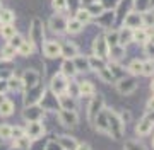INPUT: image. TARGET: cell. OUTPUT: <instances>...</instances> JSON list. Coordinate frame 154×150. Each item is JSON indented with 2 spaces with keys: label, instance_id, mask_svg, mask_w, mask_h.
Returning a JSON list of instances; mask_svg holds the SVG:
<instances>
[{
  "label": "cell",
  "instance_id": "obj_32",
  "mask_svg": "<svg viewBox=\"0 0 154 150\" xmlns=\"http://www.w3.org/2000/svg\"><path fill=\"white\" fill-rule=\"evenodd\" d=\"M7 84H9V90H22L24 89V84L19 77H9L7 78Z\"/></svg>",
  "mask_w": 154,
  "mask_h": 150
},
{
  "label": "cell",
  "instance_id": "obj_34",
  "mask_svg": "<svg viewBox=\"0 0 154 150\" xmlns=\"http://www.w3.org/2000/svg\"><path fill=\"white\" fill-rule=\"evenodd\" d=\"M142 26L144 28H154V10H146L142 14Z\"/></svg>",
  "mask_w": 154,
  "mask_h": 150
},
{
  "label": "cell",
  "instance_id": "obj_41",
  "mask_svg": "<svg viewBox=\"0 0 154 150\" xmlns=\"http://www.w3.org/2000/svg\"><path fill=\"white\" fill-rule=\"evenodd\" d=\"M86 9L89 10L91 16H99L101 12H105V5L103 4H93V5H88Z\"/></svg>",
  "mask_w": 154,
  "mask_h": 150
},
{
  "label": "cell",
  "instance_id": "obj_52",
  "mask_svg": "<svg viewBox=\"0 0 154 150\" xmlns=\"http://www.w3.org/2000/svg\"><path fill=\"white\" fill-rule=\"evenodd\" d=\"M152 109H154V96L147 101V111H152Z\"/></svg>",
  "mask_w": 154,
  "mask_h": 150
},
{
  "label": "cell",
  "instance_id": "obj_53",
  "mask_svg": "<svg viewBox=\"0 0 154 150\" xmlns=\"http://www.w3.org/2000/svg\"><path fill=\"white\" fill-rule=\"evenodd\" d=\"M146 118H147V119H151V121L154 123V109H152V111H149V113H147V116H146Z\"/></svg>",
  "mask_w": 154,
  "mask_h": 150
},
{
  "label": "cell",
  "instance_id": "obj_35",
  "mask_svg": "<svg viewBox=\"0 0 154 150\" xmlns=\"http://www.w3.org/2000/svg\"><path fill=\"white\" fill-rule=\"evenodd\" d=\"M105 39H106V45L110 46V48L111 46H116L118 45V31H108Z\"/></svg>",
  "mask_w": 154,
  "mask_h": 150
},
{
  "label": "cell",
  "instance_id": "obj_42",
  "mask_svg": "<svg viewBox=\"0 0 154 150\" xmlns=\"http://www.w3.org/2000/svg\"><path fill=\"white\" fill-rule=\"evenodd\" d=\"M123 150H146V147L140 145L139 142H135V140H128V142H125Z\"/></svg>",
  "mask_w": 154,
  "mask_h": 150
},
{
  "label": "cell",
  "instance_id": "obj_31",
  "mask_svg": "<svg viewBox=\"0 0 154 150\" xmlns=\"http://www.w3.org/2000/svg\"><path fill=\"white\" fill-rule=\"evenodd\" d=\"M75 19L81 24H88L91 21V14H89L88 9H77L75 10Z\"/></svg>",
  "mask_w": 154,
  "mask_h": 150
},
{
  "label": "cell",
  "instance_id": "obj_11",
  "mask_svg": "<svg viewBox=\"0 0 154 150\" xmlns=\"http://www.w3.org/2000/svg\"><path fill=\"white\" fill-rule=\"evenodd\" d=\"M127 28L130 29H137V28H142V14L139 12H128L125 16V21H123Z\"/></svg>",
  "mask_w": 154,
  "mask_h": 150
},
{
  "label": "cell",
  "instance_id": "obj_39",
  "mask_svg": "<svg viewBox=\"0 0 154 150\" xmlns=\"http://www.w3.org/2000/svg\"><path fill=\"white\" fill-rule=\"evenodd\" d=\"M0 138L2 140H9L12 138V126L11 125H0Z\"/></svg>",
  "mask_w": 154,
  "mask_h": 150
},
{
  "label": "cell",
  "instance_id": "obj_20",
  "mask_svg": "<svg viewBox=\"0 0 154 150\" xmlns=\"http://www.w3.org/2000/svg\"><path fill=\"white\" fill-rule=\"evenodd\" d=\"M79 96H84V97H93L96 89H94V85L88 80H84V82H79Z\"/></svg>",
  "mask_w": 154,
  "mask_h": 150
},
{
  "label": "cell",
  "instance_id": "obj_16",
  "mask_svg": "<svg viewBox=\"0 0 154 150\" xmlns=\"http://www.w3.org/2000/svg\"><path fill=\"white\" fill-rule=\"evenodd\" d=\"M57 97H58V106H60L62 109L75 111V101H74V97H72V96H69L65 92V94H60V96H57Z\"/></svg>",
  "mask_w": 154,
  "mask_h": 150
},
{
  "label": "cell",
  "instance_id": "obj_56",
  "mask_svg": "<svg viewBox=\"0 0 154 150\" xmlns=\"http://www.w3.org/2000/svg\"><path fill=\"white\" fill-rule=\"evenodd\" d=\"M9 150H22V149H19V147H16V145H14V147H12V149H9Z\"/></svg>",
  "mask_w": 154,
  "mask_h": 150
},
{
  "label": "cell",
  "instance_id": "obj_26",
  "mask_svg": "<svg viewBox=\"0 0 154 150\" xmlns=\"http://www.w3.org/2000/svg\"><path fill=\"white\" fill-rule=\"evenodd\" d=\"M88 61H89V68H91V70H94V72H99L101 68L106 67L105 60H103V58H99V56H89Z\"/></svg>",
  "mask_w": 154,
  "mask_h": 150
},
{
  "label": "cell",
  "instance_id": "obj_44",
  "mask_svg": "<svg viewBox=\"0 0 154 150\" xmlns=\"http://www.w3.org/2000/svg\"><path fill=\"white\" fill-rule=\"evenodd\" d=\"M65 92H69V96H72V97H75V96H79V85L75 82H69Z\"/></svg>",
  "mask_w": 154,
  "mask_h": 150
},
{
  "label": "cell",
  "instance_id": "obj_47",
  "mask_svg": "<svg viewBox=\"0 0 154 150\" xmlns=\"http://www.w3.org/2000/svg\"><path fill=\"white\" fill-rule=\"evenodd\" d=\"M22 135H24V130H22V128H19V126L12 128V138L14 140L19 138V137H22Z\"/></svg>",
  "mask_w": 154,
  "mask_h": 150
},
{
  "label": "cell",
  "instance_id": "obj_15",
  "mask_svg": "<svg viewBox=\"0 0 154 150\" xmlns=\"http://www.w3.org/2000/svg\"><path fill=\"white\" fill-rule=\"evenodd\" d=\"M134 41V29L130 28H123L118 31V45L120 46H127L128 43H132Z\"/></svg>",
  "mask_w": 154,
  "mask_h": 150
},
{
  "label": "cell",
  "instance_id": "obj_22",
  "mask_svg": "<svg viewBox=\"0 0 154 150\" xmlns=\"http://www.w3.org/2000/svg\"><path fill=\"white\" fill-rule=\"evenodd\" d=\"M72 61H74V65H75V70H77V72L86 73V72H89V70H91V68H89L88 58H84V56H79V55H77L75 58H72Z\"/></svg>",
  "mask_w": 154,
  "mask_h": 150
},
{
  "label": "cell",
  "instance_id": "obj_50",
  "mask_svg": "<svg viewBox=\"0 0 154 150\" xmlns=\"http://www.w3.org/2000/svg\"><path fill=\"white\" fill-rule=\"evenodd\" d=\"M75 150H91V147H89L88 143H77Z\"/></svg>",
  "mask_w": 154,
  "mask_h": 150
},
{
  "label": "cell",
  "instance_id": "obj_57",
  "mask_svg": "<svg viewBox=\"0 0 154 150\" xmlns=\"http://www.w3.org/2000/svg\"><path fill=\"white\" fill-rule=\"evenodd\" d=\"M151 90L154 92V78H152V82H151Z\"/></svg>",
  "mask_w": 154,
  "mask_h": 150
},
{
  "label": "cell",
  "instance_id": "obj_7",
  "mask_svg": "<svg viewBox=\"0 0 154 150\" xmlns=\"http://www.w3.org/2000/svg\"><path fill=\"white\" fill-rule=\"evenodd\" d=\"M24 133L28 135L31 140H36V138H41V137L45 135V128L39 121H28Z\"/></svg>",
  "mask_w": 154,
  "mask_h": 150
},
{
  "label": "cell",
  "instance_id": "obj_33",
  "mask_svg": "<svg viewBox=\"0 0 154 150\" xmlns=\"http://www.w3.org/2000/svg\"><path fill=\"white\" fill-rule=\"evenodd\" d=\"M0 34H2V38L11 39L12 36L16 34V28H14L12 24H2V28H0Z\"/></svg>",
  "mask_w": 154,
  "mask_h": 150
},
{
  "label": "cell",
  "instance_id": "obj_48",
  "mask_svg": "<svg viewBox=\"0 0 154 150\" xmlns=\"http://www.w3.org/2000/svg\"><path fill=\"white\" fill-rule=\"evenodd\" d=\"M7 90H9V84H7V80L4 78V80H0V92L5 94Z\"/></svg>",
  "mask_w": 154,
  "mask_h": 150
},
{
  "label": "cell",
  "instance_id": "obj_30",
  "mask_svg": "<svg viewBox=\"0 0 154 150\" xmlns=\"http://www.w3.org/2000/svg\"><path fill=\"white\" fill-rule=\"evenodd\" d=\"M14 19H16V16H14L12 10H9V9H2L0 10V24H12Z\"/></svg>",
  "mask_w": 154,
  "mask_h": 150
},
{
  "label": "cell",
  "instance_id": "obj_13",
  "mask_svg": "<svg viewBox=\"0 0 154 150\" xmlns=\"http://www.w3.org/2000/svg\"><path fill=\"white\" fill-rule=\"evenodd\" d=\"M93 126L98 130L99 133L108 135V118H106L105 109H103V111H101L98 116H96V119H94V123H93Z\"/></svg>",
  "mask_w": 154,
  "mask_h": 150
},
{
  "label": "cell",
  "instance_id": "obj_43",
  "mask_svg": "<svg viewBox=\"0 0 154 150\" xmlns=\"http://www.w3.org/2000/svg\"><path fill=\"white\" fill-rule=\"evenodd\" d=\"M7 41H9V45L12 46V48H16V50H19V46L22 45V41H24V39H22V36L21 34H14V36H12L11 39H7Z\"/></svg>",
  "mask_w": 154,
  "mask_h": 150
},
{
  "label": "cell",
  "instance_id": "obj_1",
  "mask_svg": "<svg viewBox=\"0 0 154 150\" xmlns=\"http://www.w3.org/2000/svg\"><path fill=\"white\" fill-rule=\"evenodd\" d=\"M106 118H108V135L113 137L115 140H122V135H123V121L120 119V116L116 114L113 109L110 107H105Z\"/></svg>",
  "mask_w": 154,
  "mask_h": 150
},
{
  "label": "cell",
  "instance_id": "obj_6",
  "mask_svg": "<svg viewBox=\"0 0 154 150\" xmlns=\"http://www.w3.org/2000/svg\"><path fill=\"white\" fill-rule=\"evenodd\" d=\"M58 119L63 126L67 128H75L79 123V116L75 111H69V109H60L58 111Z\"/></svg>",
  "mask_w": 154,
  "mask_h": 150
},
{
  "label": "cell",
  "instance_id": "obj_38",
  "mask_svg": "<svg viewBox=\"0 0 154 150\" xmlns=\"http://www.w3.org/2000/svg\"><path fill=\"white\" fill-rule=\"evenodd\" d=\"M16 53H17V50L16 48H12L11 45L4 46V48H2V60H11V58L16 56Z\"/></svg>",
  "mask_w": 154,
  "mask_h": 150
},
{
  "label": "cell",
  "instance_id": "obj_9",
  "mask_svg": "<svg viewBox=\"0 0 154 150\" xmlns=\"http://www.w3.org/2000/svg\"><path fill=\"white\" fill-rule=\"evenodd\" d=\"M93 50H94V56H99V58H106V56H108L110 46L106 45V39H105V36H98V38L94 39Z\"/></svg>",
  "mask_w": 154,
  "mask_h": 150
},
{
  "label": "cell",
  "instance_id": "obj_2",
  "mask_svg": "<svg viewBox=\"0 0 154 150\" xmlns=\"http://www.w3.org/2000/svg\"><path fill=\"white\" fill-rule=\"evenodd\" d=\"M103 109H105V99H103V96H93V101H91V104L88 107V121L93 125L96 116Z\"/></svg>",
  "mask_w": 154,
  "mask_h": 150
},
{
  "label": "cell",
  "instance_id": "obj_18",
  "mask_svg": "<svg viewBox=\"0 0 154 150\" xmlns=\"http://www.w3.org/2000/svg\"><path fill=\"white\" fill-rule=\"evenodd\" d=\"M60 55L65 56V60H72L77 56V46L74 43H63L60 45Z\"/></svg>",
  "mask_w": 154,
  "mask_h": 150
},
{
  "label": "cell",
  "instance_id": "obj_4",
  "mask_svg": "<svg viewBox=\"0 0 154 150\" xmlns=\"http://www.w3.org/2000/svg\"><path fill=\"white\" fill-rule=\"evenodd\" d=\"M29 39L36 46L43 45V22H41V19H38V17H34L31 26H29Z\"/></svg>",
  "mask_w": 154,
  "mask_h": 150
},
{
  "label": "cell",
  "instance_id": "obj_14",
  "mask_svg": "<svg viewBox=\"0 0 154 150\" xmlns=\"http://www.w3.org/2000/svg\"><path fill=\"white\" fill-rule=\"evenodd\" d=\"M152 126H154V123L151 121V119H147V118H142V119L137 123L135 131H137V135H140V137H146V135H149L151 131H152Z\"/></svg>",
  "mask_w": 154,
  "mask_h": 150
},
{
  "label": "cell",
  "instance_id": "obj_10",
  "mask_svg": "<svg viewBox=\"0 0 154 150\" xmlns=\"http://www.w3.org/2000/svg\"><path fill=\"white\" fill-rule=\"evenodd\" d=\"M21 80H22L26 89H31V87H34V85L39 84V73L36 70H33V68H29V70H26V72L22 73Z\"/></svg>",
  "mask_w": 154,
  "mask_h": 150
},
{
  "label": "cell",
  "instance_id": "obj_55",
  "mask_svg": "<svg viewBox=\"0 0 154 150\" xmlns=\"http://www.w3.org/2000/svg\"><path fill=\"white\" fill-rule=\"evenodd\" d=\"M4 101H5V94H2V92H0V104H2Z\"/></svg>",
  "mask_w": 154,
  "mask_h": 150
},
{
  "label": "cell",
  "instance_id": "obj_58",
  "mask_svg": "<svg viewBox=\"0 0 154 150\" xmlns=\"http://www.w3.org/2000/svg\"><path fill=\"white\" fill-rule=\"evenodd\" d=\"M152 147H154V138H152Z\"/></svg>",
  "mask_w": 154,
  "mask_h": 150
},
{
  "label": "cell",
  "instance_id": "obj_40",
  "mask_svg": "<svg viewBox=\"0 0 154 150\" xmlns=\"http://www.w3.org/2000/svg\"><path fill=\"white\" fill-rule=\"evenodd\" d=\"M152 73H154V61H152V60L142 61V75H147V77H151Z\"/></svg>",
  "mask_w": 154,
  "mask_h": 150
},
{
  "label": "cell",
  "instance_id": "obj_21",
  "mask_svg": "<svg viewBox=\"0 0 154 150\" xmlns=\"http://www.w3.org/2000/svg\"><path fill=\"white\" fill-rule=\"evenodd\" d=\"M34 50H36V45H34L31 39H24L22 41V45L19 46V50H17V53H21L22 56H29V55H33Z\"/></svg>",
  "mask_w": 154,
  "mask_h": 150
},
{
  "label": "cell",
  "instance_id": "obj_37",
  "mask_svg": "<svg viewBox=\"0 0 154 150\" xmlns=\"http://www.w3.org/2000/svg\"><path fill=\"white\" fill-rule=\"evenodd\" d=\"M128 72L134 73V75H142V61L140 60H134L130 65H128Z\"/></svg>",
  "mask_w": 154,
  "mask_h": 150
},
{
  "label": "cell",
  "instance_id": "obj_27",
  "mask_svg": "<svg viewBox=\"0 0 154 150\" xmlns=\"http://www.w3.org/2000/svg\"><path fill=\"white\" fill-rule=\"evenodd\" d=\"M14 145L16 147H19V149H22V150H29V147L33 145V140L29 138L28 135L24 133L22 137H19V138H16V142H14Z\"/></svg>",
  "mask_w": 154,
  "mask_h": 150
},
{
  "label": "cell",
  "instance_id": "obj_54",
  "mask_svg": "<svg viewBox=\"0 0 154 150\" xmlns=\"http://www.w3.org/2000/svg\"><path fill=\"white\" fill-rule=\"evenodd\" d=\"M147 43H151V45L154 46V34H152V36H149V41H147Z\"/></svg>",
  "mask_w": 154,
  "mask_h": 150
},
{
  "label": "cell",
  "instance_id": "obj_5",
  "mask_svg": "<svg viewBox=\"0 0 154 150\" xmlns=\"http://www.w3.org/2000/svg\"><path fill=\"white\" fill-rule=\"evenodd\" d=\"M67 85H69V78H67L63 73H55V75H53V78H51V84H50L51 94H55V96L65 94Z\"/></svg>",
  "mask_w": 154,
  "mask_h": 150
},
{
  "label": "cell",
  "instance_id": "obj_51",
  "mask_svg": "<svg viewBox=\"0 0 154 150\" xmlns=\"http://www.w3.org/2000/svg\"><path fill=\"white\" fill-rule=\"evenodd\" d=\"M146 45H147V55L154 58V46L151 45V43H146Z\"/></svg>",
  "mask_w": 154,
  "mask_h": 150
},
{
  "label": "cell",
  "instance_id": "obj_59",
  "mask_svg": "<svg viewBox=\"0 0 154 150\" xmlns=\"http://www.w3.org/2000/svg\"><path fill=\"white\" fill-rule=\"evenodd\" d=\"M0 10H2V7H0Z\"/></svg>",
  "mask_w": 154,
  "mask_h": 150
},
{
  "label": "cell",
  "instance_id": "obj_46",
  "mask_svg": "<svg viewBox=\"0 0 154 150\" xmlns=\"http://www.w3.org/2000/svg\"><path fill=\"white\" fill-rule=\"evenodd\" d=\"M45 150H63V149H62V145L57 140H50L48 143H46V149Z\"/></svg>",
  "mask_w": 154,
  "mask_h": 150
},
{
  "label": "cell",
  "instance_id": "obj_49",
  "mask_svg": "<svg viewBox=\"0 0 154 150\" xmlns=\"http://www.w3.org/2000/svg\"><path fill=\"white\" fill-rule=\"evenodd\" d=\"M120 119H122V121H123V125H125V123L128 121V119H130V113H128V111L122 113V114H120Z\"/></svg>",
  "mask_w": 154,
  "mask_h": 150
},
{
  "label": "cell",
  "instance_id": "obj_19",
  "mask_svg": "<svg viewBox=\"0 0 154 150\" xmlns=\"http://www.w3.org/2000/svg\"><path fill=\"white\" fill-rule=\"evenodd\" d=\"M57 142L62 145L63 150H75V147H77V140L74 137H69V135H60Z\"/></svg>",
  "mask_w": 154,
  "mask_h": 150
},
{
  "label": "cell",
  "instance_id": "obj_17",
  "mask_svg": "<svg viewBox=\"0 0 154 150\" xmlns=\"http://www.w3.org/2000/svg\"><path fill=\"white\" fill-rule=\"evenodd\" d=\"M50 28H51V31H55V33H63L67 28V21L60 14L58 16H53L50 19Z\"/></svg>",
  "mask_w": 154,
  "mask_h": 150
},
{
  "label": "cell",
  "instance_id": "obj_29",
  "mask_svg": "<svg viewBox=\"0 0 154 150\" xmlns=\"http://www.w3.org/2000/svg\"><path fill=\"white\" fill-rule=\"evenodd\" d=\"M12 113H14V102L12 101H4L2 104H0V116L5 118V116H11Z\"/></svg>",
  "mask_w": 154,
  "mask_h": 150
},
{
  "label": "cell",
  "instance_id": "obj_28",
  "mask_svg": "<svg viewBox=\"0 0 154 150\" xmlns=\"http://www.w3.org/2000/svg\"><path fill=\"white\" fill-rule=\"evenodd\" d=\"M82 26H84V24H81L77 19H70V21H67L65 31H69L70 34H77V33H81V31H82Z\"/></svg>",
  "mask_w": 154,
  "mask_h": 150
},
{
  "label": "cell",
  "instance_id": "obj_23",
  "mask_svg": "<svg viewBox=\"0 0 154 150\" xmlns=\"http://www.w3.org/2000/svg\"><path fill=\"white\" fill-rule=\"evenodd\" d=\"M108 56L111 58V61H120L123 56H125V50H123V46L116 45V46H111L110 51H108Z\"/></svg>",
  "mask_w": 154,
  "mask_h": 150
},
{
  "label": "cell",
  "instance_id": "obj_3",
  "mask_svg": "<svg viewBox=\"0 0 154 150\" xmlns=\"http://www.w3.org/2000/svg\"><path fill=\"white\" fill-rule=\"evenodd\" d=\"M137 89V80L132 77H120L116 82V90L122 96H130L134 94V90Z\"/></svg>",
  "mask_w": 154,
  "mask_h": 150
},
{
  "label": "cell",
  "instance_id": "obj_24",
  "mask_svg": "<svg viewBox=\"0 0 154 150\" xmlns=\"http://www.w3.org/2000/svg\"><path fill=\"white\" fill-rule=\"evenodd\" d=\"M62 73H63V75H65L67 78L74 77V75L77 73L74 61H72V60H63V63H62Z\"/></svg>",
  "mask_w": 154,
  "mask_h": 150
},
{
  "label": "cell",
  "instance_id": "obj_8",
  "mask_svg": "<svg viewBox=\"0 0 154 150\" xmlns=\"http://www.w3.org/2000/svg\"><path fill=\"white\" fill-rule=\"evenodd\" d=\"M43 114H45L43 106H38V104H29L24 109V118L28 121H39L43 118Z\"/></svg>",
  "mask_w": 154,
  "mask_h": 150
},
{
  "label": "cell",
  "instance_id": "obj_45",
  "mask_svg": "<svg viewBox=\"0 0 154 150\" xmlns=\"http://www.w3.org/2000/svg\"><path fill=\"white\" fill-rule=\"evenodd\" d=\"M101 14H103V16L105 17H99V21H101V24H103V26H108V24L111 22V21H113V17H115V14H113V12H108V14H105V12H101Z\"/></svg>",
  "mask_w": 154,
  "mask_h": 150
},
{
  "label": "cell",
  "instance_id": "obj_25",
  "mask_svg": "<svg viewBox=\"0 0 154 150\" xmlns=\"http://www.w3.org/2000/svg\"><path fill=\"white\" fill-rule=\"evenodd\" d=\"M134 41H137L139 45H146L149 41V34L144 28H137L134 29Z\"/></svg>",
  "mask_w": 154,
  "mask_h": 150
},
{
  "label": "cell",
  "instance_id": "obj_36",
  "mask_svg": "<svg viewBox=\"0 0 154 150\" xmlns=\"http://www.w3.org/2000/svg\"><path fill=\"white\" fill-rule=\"evenodd\" d=\"M98 75H99V78H101L103 82H111V80H115V75L111 73V70L108 67L101 68V70L98 72Z\"/></svg>",
  "mask_w": 154,
  "mask_h": 150
},
{
  "label": "cell",
  "instance_id": "obj_12",
  "mask_svg": "<svg viewBox=\"0 0 154 150\" xmlns=\"http://www.w3.org/2000/svg\"><path fill=\"white\" fill-rule=\"evenodd\" d=\"M43 53L48 58H57V56H60V45L57 43V41H45L43 45Z\"/></svg>",
  "mask_w": 154,
  "mask_h": 150
}]
</instances>
